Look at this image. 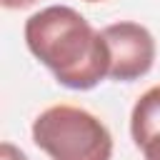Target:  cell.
<instances>
[{
  "mask_svg": "<svg viewBox=\"0 0 160 160\" xmlns=\"http://www.w3.org/2000/svg\"><path fill=\"white\" fill-rule=\"evenodd\" d=\"M28 50L70 90H90L110 70L108 45L78 10L50 5L25 22Z\"/></svg>",
  "mask_w": 160,
  "mask_h": 160,
  "instance_id": "6da1fadb",
  "label": "cell"
},
{
  "mask_svg": "<svg viewBox=\"0 0 160 160\" xmlns=\"http://www.w3.org/2000/svg\"><path fill=\"white\" fill-rule=\"evenodd\" d=\"M32 142L50 160H110L112 135L100 118L75 105H52L32 122Z\"/></svg>",
  "mask_w": 160,
  "mask_h": 160,
  "instance_id": "7a4b0ae2",
  "label": "cell"
},
{
  "mask_svg": "<svg viewBox=\"0 0 160 160\" xmlns=\"http://www.w3.org/2000/svg\"><path fill=\"white\" fill-rule=\"evenodd\" d=\"M110 55L108 78L118 82H130L150 72L155 62V40L150 30L132 20H120L100 30Z\"/></svg>",
  "mask_w": 160,
  "mask_h": 160,
  "instance_id": "3957f363",
  "label": "cell"
},
{
  "mask_svg": "<svg viewBox=\"0 0 160 160\" xmlns=\"http://www.w3.org/2000/svg\"><path fill=\"white\" fill-rule=\"evenodd\" d=\"M130 135L140 150L160 135V85L145 90L138 98L130 115Z\"/></svg>",
  "mask_w": 160,
  "mask_h": 160,
  "instance_id": "277c9868",
  "label": "cell"
},
{
  "mask_svg": "<svg viewBox=\"0 0 160 160\" xmlns=\"http://www.w3.org/2000/svg\"><path fill=\"white\" fill-rule=\"evenodd\" d=\"M0 160H28V155L20 148H15L12 142H2L0 145Z\"/></svg>",
  "mask_w": 160,
  "mask_h": 160,
  "instance_id": "5b68a950",
  "label": "cell"
},
{
  "mask_svg": "<svg viewBox=\"0 0 160 160\" xmlns=\"http://www.w3.org/2000/svg\"><path fill=\"white\" fill-rule=\"evenodd\" d=\"M142 155H145V160H160V135L142 148Z\"/></svg>",
  "mask_w": 160,
  "mask_h": 160,
  "instance_id": "8992f818",
  "label": "cell"
},
{
  "mask_svg": "<svg viewBox=\"0 0 160 160\" xmlns=\"http://www.w3.org/2000/svg\"><path fill=\"white\" fill-rule=\"evenodd\" d=\"M2 2V8H8V10H22V8H30L32 2H38V0H0Z\"/></svg>",
  "mask_w": 160,
  "mask_h": 160,
  "instance_id": "52a82bcc",
  "label": "cell"
},
{
  "mask_svg": "<svg viewBox=\"0 0 160 160\" xmlns=\"http://www.w3.org/2000/svg\"><path fill=\"white\" fill-rule=\"evenodd\" d=\"M85 2H100V0H85Z\"/></svg>",
  "mask_w": 160,
  "mask_h": 160,
  "instance_id": "ba28073f",
  "label": "cell"
}]
</instances>
